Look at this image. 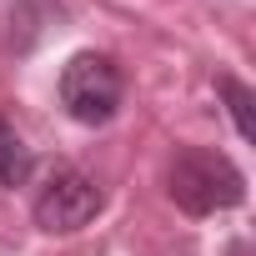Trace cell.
<instances>
[{
    "instance_id": "5b68a950",
    "label": "cell",
    "mask_w": 256,
    "mask_h": 256,
    "mask_svg": "<svg viewBox=\"0 0 256 256\" xmlns=\"http://www.w3.org/2000/svg\"><path fill=\"white\" fill-rule=\"evenodd\" d=\"M216 90H221V100H226V110L236 120V136L251 141V86H241L236 76H216Z\"/></svg>"
},
{
    "instance_id": "3957f363",
    "label": "cell",
    "mask_w": 256,
    "mask_h": 256,
    "mask_svg": "<svg viewBox=\"0 0 256 256\" xmlns=\"http://www.w3.org/2000/svg\"><path fill=\"white\" fill-rule=\"evenodd\" d=\"M100 206H106V191L96 186V176H86V171H76V166H56V171L46 176V186L36 191L30 216H36L40 231L70 236V231L90 226V221L100 216Z\"/></svg>"
},
{
    "instance_id": "277c9868",
    "label": "cell",
    "mask_w": 256,
    "mask_h": 256,
    "mask_svg": "<svg viewBox=\"0 0 256 256\" xmlns=\"http://www.w3.org/2000/svg\"><path fill=\"white\" fill-rule=\"evenodd\" d=\"M36 171V151L10 120H0V186H26Z\"/></svg>"
},
{
    "instance_id": "7a4b0ae2",
    "label": "cell",
    "mask_w": 256,
    "mask_h": 256,
    "mask_svg": "<svg viewBox=\"0 0 256 256\" xmlns=\"http://www.w3.org/2000/svg\"><path fill=\"white\" fill-rule=\"evenodd\" d=\"M60 106L70 120L80 126H106L116 120L120 100H126V76L120 66L106 56V50H76L66 66H60Z\"/></svg>"
},
{
    "instance_id": "8992f818",
    "label": "cell",
    "mask_w": 256,
    "mask_h": 256,
    "mask_svg": "<svg viewBox=\"0 0 256 256\" xmlns=\"http://www.w3.org/2000/svg\"><path fill=\"white\" fill-rule=\"evenodd\" d=\"M231 256H246V241H236V246H231Z\"/></svg>"
},
{
    "instance_id": "6da1fadb",
    "label": "cell",
    "mask_w": 256,
    "mask_h": 256,
    "mask_svg": "<svg viewBox=\"0 0 256 256\" xmlns=\"http://www.w3.org/2000/svg\"><path fill=\"white\" fill-rule=\"evenodd\" d=\"M166 196L186 216H216L246 201V176L226 151L211 146H181L166 166Z\"/></svg>"
}]
</instances>
